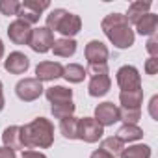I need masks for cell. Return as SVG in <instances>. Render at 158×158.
Here are the masks:
<instances>
[{
    "label": "cell",
    "mask_w": 158,
    "mask_h": 158,
    "mask_svg": "<svg viewBox=\"0 0 158 158\" xmlns=\"http://www.w3.org/2000/svg\"><path fill=\"white\" fill-rule=\"evenodd\" d=\"M101 28L104 32V35L108 37V41L119 48V50H125V48H130L134 45V30L132 26L128 24L127 17L123 13H110L102 19L101 23Z\"/></svg>",
    "instance_id": "6da1fadb"
},
{
    "label": "cell",
    "mask_w": 158,
    "mask_h": 158,
    "mask_svg": "<svg viewBox=\"0 0 158 158\" xmlns=\"http://www.w3.org/2000/svg\"><path fill=\"white\" fill-rule=\"evenodd\" d=\"M24 149H48L54 143V125L47 117H35L21 127Z\"/></svg>",
    "instance_id": "7a4b0ae2"
},
{
    "label": "cell",
    "mask_w": 158,
    "mask_h": 158,
    "mask_svg": "<svg viewBox=\"0 0 158 158\" xmlns=\"http://www.w3.org/2000/svg\"><path fill=\"white\" fill-rule=\"evenodd\" d=\"M47 28L54 34L60 32L63 37L73 39L78 32L82 30V19L76 13H71L63 8H54L47 15Z\"/></svg>",
    "instance_id": "3957f363"
},
{
    "label": "cell",
    "mask_w": 158,
    "mask_h": 158,
    "mask_svg": "<svg viewBox=\"0 0 158 158\" xmlns=\"http://www.w3.org/2000/svg\"><path fill=\"white\" fill-rule=\"evenodd\" d=\"M48 8H50V2H47V0H43V2H39V0H24L19 6L17 17L28 24H35V23H39L43 11Z\"/></svg>",
    "instance_id": "277c9868"
},
{
    "label": "cell",
    "mask_w": 158,
    "mask_h": 158,
    "mask_svg": "<svg viewBox=\"0 0 158 158\" xmlns=\"http://www.w3.org/2000/svg\"><path fill=\"white\" fill-rule=\"evenodd\" d=\"M115 80L121 91H134L141 89V74L134 65H123L115 73Z\"/></svg>",
    "instance_id": "5b68a950"
},
{
    "label": "cell",
    "mask_w": 158,
    "mask_h": 158,
    "mask_svg": "<svg viewBox=\"0 0 158 158\" xmlns=\"http://www.w3.org/2000/svg\"><path fill=\"white\" fill-rule=\"evenodd\" d=\"M45 88L37 78H23L15 86V93L23 102H34L43 95Z\"/></svg>",
    "instance_id": "8992f818"
},
{
    "label": "cell",
    "mask_w": 158,
    "mask_h": 158,
    "mask_svg": "<svg viewBox=\"0 0 158 158\" xmlns=\"http://www.w3.org/2000/svg\"><path fill=\"white\" fill-rule=\"evenodd\" d=\"M104 136V127L99 125L93 117L78 119V139L86 143H97Z\"/></svg>",
    "instance_id": "52a82bcc"
},
{
    "label": "cell",
    "mask_w": 158,
    "mask_h": 158,
    "mask_svg": "<svg viewBox=\"0 0 158 158\" xmlns=\"http://www.w3.org/2000/svg\"><path fill=\"white\" fill-rule=\"evenodd\" d=\"M54 45V34L47 28V26H39V28H32V37L28 47L37 52V54H45L52 48Z\"/></svg>",
    "instance_id": "ba28073f"
},
{
    "label": "cell",
    "mask_w": 158,
    "mask_h": 158,
    "mask_svg": "<svg viewBox=\"0 0 158 158\" xmlns=\"http://www.w3.org/2000/svg\"><path fill=\"white\" fill-rule=\"evenodd\" d=\"M8 37L13 45H28L30 37H32V26L21 19H15L13 23H10L8 26Z\"/></svg>",
    "instance_id": "9c48e42d"
},
{
    "label": "cell",
    "mask_w": 158,
    "mask_h": 158,
    "mask_svg": "<svg viewBox=\"0 0 158 158\" xmlns=\"http://www.w3.org/2000/svg\"><path fill=\"white\" fill-rule=\"evenodd\" d=\"M99 125L102 127H112L119 121V106H115L114 102H101L95 108V117H93Z\"/></svg>",
    "instance_id": "30bf717a"
},
{
    "label": "cell",
    "mask_w": 158,
    "mask_h": 158,
    "mask_svg": "<svg viewBox=\"0 0 158 158\" xmlns=\"http://www.w3.org/2000/svg\"><path fill=\"white\" fill-rule=\"evenodd\" d=\"M61 74H63V65L60 61H41L35 67L34 78H37L43 84V82H52L56 78H61Z\"/></svg>",
    "instance_id": "8fae6325"
},
{
    "label": "cell",
    "mask_w": 158,
    "mask_h": 158,
    "mask_svg": "<svg viewBox=\"0 0 158 158\" xmlns=\"http://www.w3.org/2000/svg\"><path fill=\"white\" fill-rule=\"evenodd\" d=\"M86 60H88V65H93V63H108V58H110V50L108 47L99 41V39H93L86 45Z\"/></svg>",
    "instance_id": "7c38bea8"
},
{
    "label": "cell",
    "mask_w": 158,
    "mask_h": 158,
    "mask_svg": "<svg viewBox=\"0 0 158 158\" xmlns=\"http://www.w3.org/2000/svg\"><path fill=\"white\" fill-rule=\"evenodd\" d=\"M30 67V58L19 50L10 52V56L4 60V69L10 74H24Z\"/></svg>",
    "instance_id": "4fadbf2b"
},
{
    "label": "cell",
    "mask_w": 158,
    "mask_h": 158,
    "mask_svg": "<svg viewBox=\"0 0 158 158\" xmlns=\"http://www.w3.org/2000/svg\"><path fill=\"white\" fill-rule=\"evenodd\" d=\"M112 88V80H110V74H101V76H93L89 78V84H88V93L95 99L104 97Z\"/></svg>",
    "instance_id": "5bb4252c"
},
{
    "label": "cell",
    "mask_w": 158,
    "mask_h": 158,
    "mask_svg": "<svg viewBox=\"0 0 158 158\" xmlns=\"http://www.w3.org/2000/svg\"><path fill=\"white\" fill-rule=\"evenodd\" d=\"M2 141H4V147L11 149V151H19L23 149L24 151V143H23V134H21V127L19 125H11L4 130L2 134Z\"/></svg>",
    "instance_id": "9a60e30c"
},
{
    "label": "cell",
    "mask_w": 158,
    "mask_h": 158,
    "mask_svg": "<svg viewBox=\"0 0 158 158\" xmlns=\"http://www.w3.org/2000/svg\"><path fill=\"white\" fill-rule=\"evenodd\" d=\"M136 32L139 34V35H154L156 34V30H158V15L156 13H145L136 24Z\"/></svg>",
    "instance_id": "2e32d148"
},
{
    "label": "cell",
    "mask_w": 158,
    "mask_h": 158,
    "mask_svg": "<svg viewBox=\"0 0 158 158\" xmlns=\"http://www.w3.org/2000/svg\"><path fill=\"white\" fill-rule=\"evenodd\" d=\"M45 97L50 104L69 102V101H73V89H69L65 86H52V88L45 89Z\"/></svg>",
    "instance_id": "e0dca14e"
},
{
    "label": "cell",
    "mask_w": 158,
    "mask_h": 158,
    "mask_svg": "<svg viewBox=\"0 0 158 158\" xmlns=\"http://www.w3.org/2000/svg\"><path fill=\"white\" fill-rule=\"evenodd\" d=\"M76 41L74 39H67V37H60V39H54V45H52V52H54V56H58V58H71V56H74V52H76Z\"/></svg>",
    "instance_id": "ac0fdd59"
},
{
    "label": "cell",
    "mask_w": 158,
    "mask_h": 158,
    "mask_svg": "<svg viewBox=\"0 0 158 158\" xmlns=\"http://www.w3.org/2000/svg\"><path fill=\"white\" fill-rule=\"evenodd\" d=\"M151 2L149 0H136V2H132L130 6H128V11H127V21H128V24H136L145 13H149V10H151Z\"/></svg>",
    "instance_id": "d6986e66"
},
{
    "label": "cell",
    "mask_w": 158,
    "mask_h": 158,
    "mask_svg": "<svg viewBox=\"0 0 158 158\" xmlns=\"http://www.w3.org/2000/svg\"><path fill=\"white\" fill-rule=\"evenodd\" d=\"M119 102H121V108H130V110L141 108V102H143V89L121 91V93H119Z\"/></svg>",
    "instance_id": "ffe728a7"
},
{
    "label": "cell",
    "mask_w": 158,
    "mask_h": 158,
    "mask_svg": "<svg viewBox=\"0 0 158 158\" xmlns=\"http://www.w3.org/2000/svg\"><path fill=\"white\" fill-rule=\"evenodd\" d=\"M61 76L69 84H80V82H84V78L88 74H86V69L80 63H69V65L63 67V74Z\"/></svg>",
    "instance_id": "44dd1931"
},
{
    "label": "cell",
    "mask_w": 158,
    "mask_h": 158,
    "mask_svg": "<svg viewBox=\"0 0 158 158\" xmlns=\"http://www.w3.org/2000/svg\"><path fill=\"white\" fill-rule=\"evenodd\" d=\"M117 138L123 143H132V141H138V139L143 138V130L138 125H123L117 130Z\"/></svg>",
    "instance_id": "7402d4cb"
},
{
    "label": "cell",
    "mask_w": 158,
    "mask_h": 158,
    "mask_svg": "<svg viewBox=\"0 0 158 158\" xmlns=\"http://www.w3.org/2000/svg\"><path fill=\"white\" fill-rule=\"evenodd\" d=\"M60 130H61V134H63L67 139H78V117L71 115V117L61 119Z\"/></svg>",
    "instance_id": "603a6c76"
},
{
    "label": "cell",
    "mask_w": 158,
    "mask_h": 158,
    "mask_svg": "<svg viewBox=\"0 0 158 158\" xmlns=\"http://www.w3.org/2000/svg\"><path fill=\"white\" fill-rule=\"evenodd\" d=\"M119 156L121 158H151V147L145 143H136V145H130L128 149H123Z\"/></svg>",
    "instance_id": "cb8c5ba5"
},
{
    "label": "cell",
    "mask_w": 158,
    "mask_h": 158,
    "mask_svg": "<svg viewBox=\"0 0 158 158\" xmlns=\"http://www.w3.org/2000/svg\"><path fill=\"white\" fill-rule=\"evenodd\" d=\"M101 149H102L104 152H108V154H112V156L115 158V156H119V154L123 152L125 143H123L117 136H110V138H104V139H102Z\"/></svg>",
    "instance_id": "d4e9b609"
},
{
    "label": "cell",
    "mask_w": 158,
    "mask_h": 158,
    "mask_svg": "<svg viewBox=\"0 0 158 158\" xmlns=\"http://www.w3.org/2000/svg\"><path fill=\"white\" fill-rule=\"evenodd\" d=\"M74 110H76V104L73 101L69 102H61V104H52L50 106V112L56 119H65V117H71L74 115Z\"/></svg>",
    "instance_id": "484cf974"
},
{
    "label": "cell",
    "mask_w": 158,
    "mask_h": 158,
    "mask_svg": "<svg viewBox=\"0 0 158 158\" xmlns=\"http://www.w3.org/2000/svg\"><path fill=\"white\" fill-rule=\"evenodd\" d=\"M139 119H141V108H136V110L119 108V121H123L125 125H138Z\"/></svg>",
    "instance_id": "4316f807"
},
{
    "label": "cell",
    "mask_w": 158,
    "mask_h": 158,
    "mask_svg": "<svg viewBox=\"0 0 158 158\" xmlns=\"http://www.w3.org/2000/svg\"><path fill=\"white\" fill-rule=\"evenodd\" d=\"M19 6H21L19 0H0V13H2V15H8V17L17 15Z\"/></svg>",
    "instance_id": "83f0119b"
},
{
    "label": "cell",
    "mask_w": 158,
    "mask_h": 158,
    "mask_svg": "<svg viewBox=\"0 0 158 158\" xmlns=\"http://www.w3.org/2000/svg\"><path fill=\"white\" fill-rule=\"evenodd\" d=\"M86 74H89L91 78L93 76H101V74H110L108 63H93V65H88Z\"/></svg>",
    "instance_id": "f1b7e54d"
},
{
    "label": "cell",
    "mask_w": 158,
    "mask_h": 158,
    "mask_svg": "<svg viewBox=\"0 0 158 158\" xmlns=\"http://www.w3.org/2000/svg\"><path fill=\"white\" fill-rule=\"evenodd\" d=\"M145 48H147V52L151 54V58H158V39H156V35H151V37H149Z\"/></svg>",
    "instance_id": "f546056e"
},
{
    "label": "cell",
    "mask_w": 158,
    "mask_h": 158,
    "mask_svg": "<svg viewBox=\"0 0 158 158\" xmlns=\"http://www.w3.org/2000/svg\"><path fill=\"white\" fill-rule=\"evenodd\" d=\"M145 73L151 74V76H154L158 73V58H149L145 61Z\"/></svg>",
    "instance_id": "4dcf8cb0"
},
{
    "label": "cell",
    "mask_w": 158,
    "mask_h": 158,
    "mask_svg": "<svg viewBox=\"0 0 158 158\" xmlns=\"http://www.w3.org/2000/svg\"><path fill=\"white\" fill-rule=\"evenodd\" d=\"M156 106H158V95H152L151 97V102H149V114L154 121H158V114H156Z\"/></svg>",
    "instance_id": "1f68e13d"
},
{
    "label": "cell",
    "mask_w": 158,
    "mask_h": 158,
    "mask_svg": "<svg viewBox=\"0 0 158 158\" xmlns=\"http://www.w3.org/2000/svg\"><path fill=\"white\" fill-rule=\"evenodd\" d=\"M23 158H47V154L34 151V149H26V151H23Z\"/></svg>",
    "instance_id": "d6a6232c"
},
{
    "label": "cell",
    "mask_w": 158,
    "mask_h": 158,
    "mask_svg": "<svg viewBox=\"0 0 158 158\" xmlns=\"http://www.w3.org/2000/svg\"><path fill=\"white\" fill-rule=\"evenodd\" d=\"M0 158H17V154L8 147H0Z\"/></svg>",
    "instance_id": "836d02e7"
},
{
    "label": "cell",
    "mask_w": 158,
    "mask_h": 158,
    "mask_svg": "<svg viewBox=\"0 0 158 158\" xmlns=\"http://www.w3.org/2000/svg\"><path fill=\"white\" fill-rule=\"evenodd\" d=\"M89 158H114L112 154H108V152H104L102 149H97V151H93L91 152V156Z\"/></svg>",
    "instance_id": "e575fe53"
},
{
    "label": "cell",
    "mask_w": 158,
    "mask_h": 158,
    "mask_svg": "<svg viewBox=\"0 0 158 158\" xmlns=\"http://www.w3.org/2000/svg\"><path fill=\"white\" fill-rule=\"evenodd\" d=\"M4 86H2V82H0V112L4 110V106H6V99H4Z\"/></svg>",
    "instance_id": "d590c367"
},
{
    "label": "cell",
    "mask_w": 158,
    "mask_h": 158,
    "mask_svg": "<svg viewBox=\"0 0 158 158\" xmlns=\"http://www.w3.org/2000/svg\"><path fill=\"white\" fill-rule=\"evenodd\" d=\"M4 58V43H2V39H0V60Z\"/></svg>",
    "instance_id": "8d00e7d4"
}]
</instances>
